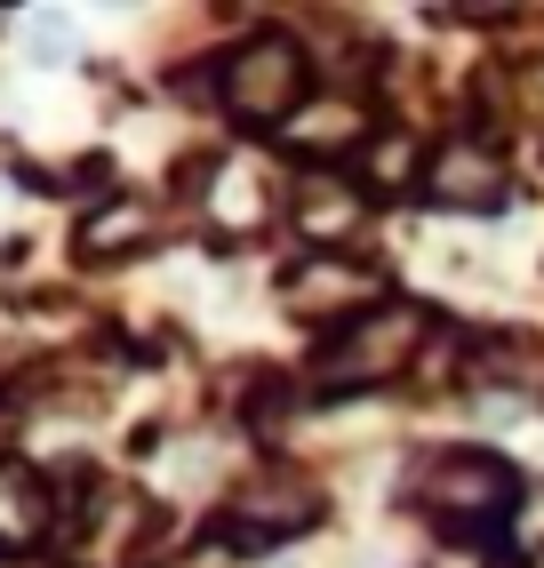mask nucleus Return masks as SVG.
I'll return each instance as SVG.
<instances>
[{"instance_id":"6","label":"nucleus","mask_w":544,"mask_h":568,"mask_svg":"<svg viewBox=\"0 0 544 568\" xmlns=\"http://www.w3.org/2000/svg\"><path fill=\"white\" fill-rule=\"evenodd\" d=\"M281 296H289V313H304V321H361V313H376L384 305V273L376 264H353V256H321V264H296V273L281 281Z\"/></svg>"},{"instance_id":"4","label":"nucleus","mask_w":544,"mask_h":568,"mask_svg":"<svg viewBox=\"0 0 544 568\" xmlns=\"http://www.w3.org/2000/svg\"><path fill=\"white\" fill-rule=\"evenodd\" d=\"M424 201L433 209H456V216H496L513 209V161L496 153L488 136H449L433 161H424Z\"/></svg>"},{"instance_id":"5","label":"nucleus","mask_w":544,"mask_h":568,"mask_svg":"<svg viewBox=\"0 0 544 568\" xmlns=\"http://www.w3.org/2000/svg\"><path fill=\"white\" fill-rule=\"evenodd\" d=\"M313 520H321V488H313V480H304V473H264V480H249V488H241L224 545H241V552H272V545L304 537Z\"/></svg>"},{"instance_id":"8","label":"nucleus","mask_w":544,"mask_h":568,"mask_svg":"<svg viewBox=\"0 0 544 568\" xmlns=\"http://www.w3.org/2000/svg\"><path fill=\"white\" fill-rule=\"evenodd\" d=\"M152 233H161V209L121 193V201H97L81 216V256H112V248H144Z\"/></svg>"},{"instance_id":"10","label":"nucleus","mask_w":544,"mask_h":568,"mask_svg":"<svg viewBox=\"0 0 544 568\" xmlns=\"http://www.w3.org/2000/svg\"><path fill=\"white\" fill-rule=\"evenodd\" d=\"M41 528H49V488L17 465L9 473V520H0V537H9V552H32V545H41Z\"/></svg>"},{"instance_id":"9","label":"nucleus","mask_w":544,"mask_h":568,"mask_svg":"<svg viewBox=\"0 0 544 568\" xmlns=\"http://www.w3.org/2000/svg\"><path fill=\"white\" fill-rule=\"evenodd\" d=\"M424 161L433 153H416V136H401V129H384V136H369L361 144V176H369V193H424Z\"/></svg>"},{"instance_id":"7","label":"nucleus","mask_w":544,"mask_h":568,"mask_svg":"<svg viewBox=\"0 0 544 568\" xmlns=\"http://www.w3.org/2000/svg\"><path fill=\"white\" fill-rule=\"evenodd\" d=\"M361 224H369V193H361V184H344V176H304L296 184V233L304 241H353L361 233Z\"/></svg>"},{"instance_id":"11","label":"nucleus","mask_w":544,"mask_h":568,"mask_svg":"<svg viewBox=\"0 0 544 568\" xmlns=\"http://www.w3.org/2000/svg\"><path fill=\"white\" fill-rule=\"evenodd\" d=\"M24 49L41 57V64H64V57H72V24H64L57 9H32V17H24Z\"/></svg>"},{"instance_id":"1","label":"nucleus","mask_w":544,"mask_h":568,"mask_svg":"<svg viewBox=\"0 0 544 568\" xmlns=\"http://www.w3.org/2000/svg\"><path fill=\"white\" fill-rule=\"evenodd\" d=\"M513 497H521V473L504 457H488V448H433V457L409 473V505H424L441 528H456V537L496 528L513 513Z\"/></svg>"},{"instance_id":"2","label":"nucleus","mask_w":544,"mask_h":568,"mask_svg":"<svg viewBox=\"0 0 544 568\" xmlns=\"http://www.w3.org/2000/svg\"><path fill=\"white\" fill-rule=\"evenodd\" d=\"M424 321L416 305H376L361 321H344L329 345L313 353V385L321 393H361V385H384V376H401L416 353H424Z\"/></svg>"},{"instance_id":"12","label":"nucleus","mask_w":544,"mask_h":568,"mask_svg":"<svg viewBox=\"0 0 544 568\" xmlns=\"http://www.w3.org/2000/svg\"><path fill=\"white\" fill-rule=\"evenodd\" d=\"M536 104H544V72H536Z\"/></svg>"},{"instance_id":"3","label":"nucleus","mask_w":544,"mask_h":568,"mask_svg":"<svg viewBox=\"0 0 544 568\" xmlns=\"http://www.w3.org/2000/svg\"><path fill=\"white\" fill-rule=\"evenodd\" d=\"M304 81H313V72H304V49L289 32H256V41H241L216 64V104L249 129H281L304 104Z\"/></svg>"}]
</instances>
